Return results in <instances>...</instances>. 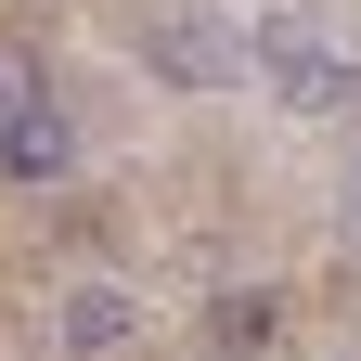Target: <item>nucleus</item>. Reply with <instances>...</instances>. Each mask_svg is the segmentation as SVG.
Listing matches in <instances>:
<instances>
[{
    "mask_svg": "<svg viewBox=\"0 0 361 361\" xmlns=\"http://www.w3.org/2000/svg\"><path fill=\"white\" fill-rule=\"evenodd\" d=\"M258 78H271V104H297V116H348V90H361V65L336 39H310V26H258Z\"/></svg>",
    "mask_w": 361,
    "mask_h": 361,
    "instance_id": "nucleus-1",
    "label": "nucleus"
},
{
    "mask_svg": "<svg viewBox=\"0 0 361 361\" xmlns=\"http://www.w3.org/2000/svg\"><path fill=\"white\" fill-rule=\"evenodd\" d=\"M65 168H78L65 104H52V90H13V104H0V180H26V194H39V180H65Z\"/></svg>",
    "mask_w": 361,
    "mask_h": 361,
    "instance_id": "nucleus-2",
    "label": "nucleus"
},
{
    "mask_svg": "<svg viewBox=\"0 0 361 361\" xmlns=\"http://www.w3.org/2000/svg\"><path fill=\"white\" fill-rule=\"evenodd\" d=\"M52 336H65L78 361H116L129 336H142V297H129V284H65V297H52Z\"/></svg>",
    "mask_w": 361,
    "mask_h": 361,
    "instance_id": "nucleus-3",
    "label": "nucleus"
},
{
    "mask_svg": "<svg viewBox=\"0 0 361 361\" xmlns=\"http://www.w3.org/2000/svg\"><path fill=\"white\" fill-rule=\"evenodd\" d=\"M271 336H284V297H271V284H233V297H207V348H219V361H258Z\"/></svg>",
    "mask_w": 361,
    "mask_h": 361,
    "instance_id": "nucleus-4",
    "label": "nucleus"
},
{
    "mask_svg": "<svg viewBox=\"0 0 361 361\" xmlns=\"http://www.w3.org/2000/svg\"><path fill=\"white\" fill-rule=\"evenodd\" d=\"M155 65H168L180 90H207V78H233V39L194 26V13H168V26H155Z\"/></svg>",
    "mask_w": 361,
    "mask_h": 361,
    "instance_id": "nucleus-5",
    "label": "nucleus"
},
{
    "mask_svg": "<svg viewBox=\"0 0 361 361\" xmlns=\"http://www.w3.org/2000/svg\"><path fill=\"white\" fill-rule=\"evenodd\" d=\"M348 219H361V168H348Z\"/></svg>",
    "mask_w": 361,
    "mask_h": 361,
    "instance_id": "nucleus-6",
    "label": "nucleus"
}]
</instances>
